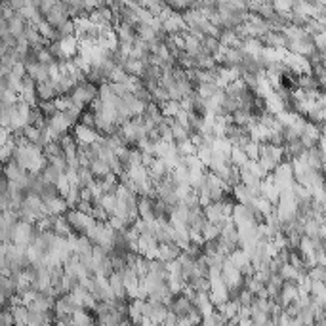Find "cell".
I'll return each instance as SVG.
<instances>
[{
    "label": "cell",
    "mask_w": 326,
    "mask_h": 326,
    "mask_svg": "<svg viewBox=\"0 0 326 326\" xmlns=\"http://www.w3.org/2000/svg\"><path fill=\"white\" fill-rule=\"evenodd\" d=\"M307 279L311 281V283H324L326 279V269L322 265H313V267L307 269Z\"/></svg>",
    "instance_id": "ba28073f"
},
{
    "label": "cell",
    "mask_w": 326,
    "mask_h": 326,
    "mask_svg": "<svg viewBox=\"0 0 326 326\" xmlns=\"http://www.w3.org/2000/svg\"><path fill=\"white\" fill-rule=\"evenodd\" d=\"M77 175H79V187H88V185H90V183L95 180L94 175H92V172H90V168L79 166V170H77Z\"/></svg>",
    "instance_id": "5bb4252c"
},
{
    "label": "cell",
    "mask_w": 326,
    "mask_h": 326,
    "mask_svg": "<svg viewBox=\"0 0 326 326\" xmlns=\"http://www.w3.org/2000/svg\"><path fill=\"white\" fill-rule=\"evenodd\" d=\"M149 120H153L155 124H159L160 120H162V111H160V107L157 105V103H149L147 107H145V113H143Z\"/></svg>",
    "instance_id": "30bf717a"
},
{
    "label": "cell",
    "mask_w": 326,
    "mask_h": 326,
    "mask_svg": "<svg viewBox=\"0 0 326 326\" xmlns=\"http://www.w3.org/2000/svg\"><path fill=\"white\" fill-rule=\"evenodd\" d=\"M160 111H162V116H170V118H175V115L180 113V103L178 102H166L160 105Z\"/></svg>",
    "instance_id": "9a60e30c"
},
{
    "label": "cell",
    "mask_w": 326,
    "mask_h": 326,
    "mask_svg": "<svg viewBox=\"0 0 326 326\" xmlns=\"http://www.w3.org/2000/svg\"><path fill=\"white\" fill-rule=\"evenodd\" d=\"M227 260L231 261L233 265H235V267L239 269H242L244 267V265H246V263H250V260H248V256L244 252H242V250H240V248H237V250H235V252H231L229 254V256H227Z\"/></svg>",
    "instance_id": "8992f818"
},
{
    "label": "cell",
    "mask_w": 326,
    "mask_h": 326,
    "mask_svg": "<svg viewBox=\"0 0 326 326\" xmlns=\"http://www.w3.org/2000/svg\"><path fill=\"white\" fill-rule=\"evenodd\" d=\"M151 304V311H149V317L147 319L151 320L153 324H162L164 322V319L168 317V313H170V309H168L166 304H159V302H149Z\"/></svg>",
    "instance_id": "3957f363"
},
{
    "label": "cell",
    "mask_w": 326,
    "mask_h": 326,
    "mask_svg": "<svg viewBox=\"0 0 326 326\" xmlns=\"http://www.w3.org/2000/svg\"><path fill=\"white\" fill-rule=\"evenodd\" d=\"M90 172H92V175H94L95 180H103L107 174H111V170H109V166L103 162L102 159L94 160L92 164H90Z\"/></svg>",
    "instance_id": "5b68a950"
},
{
    "label": "cell",
    "mask_w": 326,
    "mask_h": 326,
    "mask_svg": "<svg viewBox=\"0 0 326 326\" xmlns=\"http://www.w3.org/2000/svg\"><path fill=\"white\" fill-rule=\"evenodd\" d=\"M242 151H244V155L248 157V160H254V162H256V160L260 159V143H258V141H250Z\"/></svg>",
    "instance_id": "2e32d148"
},
{
    "label": "cell",
    "mask_w": 326,
    "mask_h": 326,
    "mask_svg": "<svg viewBox=\"0 0 326 326\" xmlns=\"http://www.w3.org/2000/svg\"><path fill=\"white\" fill-rule=\"evenodd\" d=\"M183 252L175 242H170V244H164V246H159V256L157 260L164 261V263H170V261L178 260V256Z\"/></svg>",
    "instance_id": "277c9868"
},
{
    "label": "cell",
    "mask_w": 326,
    "mask_h": 326,
    "mask_svg": "<svg viewBox=\"0 0 326 326\" xmlns=\"http://www.w3.org/2000/svg\"><path fill=\"white\" fill-rule=\"evenodd\" d=\"M65 219H67V223H69V227L74 229L79 235H84V233L94 225V219H92V217L86 216V214H80L79 210H69Z\"/></svg>",
    "instance_id": "6da1fadb"
},
{
    "label": "cell",
    "mask_w": 326,
    "mask_h": 326,
    "mask_svg": "<svg viewBox=\"0 0 326 326\" xmlns=\"http://www.w3.org/2000/svg\"><path fill=\"white\" fill-rule=\"evenodd\" d=\"M99 206H102L107 214H113V210H115V206H116V195L103 193V195L99 196Z\"/></svg>",
    "instance_id": "7c38bea8"
},
{
    "label": "cell",
    "mask_w": 326,
    "mask_h": 326,
    "mask_svg": "<svg viewBox=\"0 0 326 326\" xmlns=\"http://www.w3.org/2000/svg\"><path fill=\"white\" fill-rule=\"evenodd\" d=\"M229 159H231L233 166H237V168H242L248 162V157L244 155V151H242V149H239V147H233Z\"/></svg>",
    "instance_id": "9c48e42d"
},
{
    "label": "cell",
    "mask_w": 326,
    "mask_h": 326,
    "mask_svg": "<svg viewBox=\"0 0 326 326\" xmlns=\"http://www.w3.org/2000/svg\"><path fill=\"white\" fill-rule=\"evenodd\" d=\"M65 203H67V208H71V210H74V208H77V204L80 203L79 187H71V191H69V193H67V196H65Z\"/></svg>",
    "instance_id": "e0dca14e"
},
{
    "label": "cell",
    "mask_w": 326,
    "mask_h": 326,
    "mask_svg": "<svg viewBox=\"0 0 326 326\" xmlns=\"http://www.w3.org/2000/svg\"><path fill=\"white\" fill-rule=\"evenodd\" d=\"M254 116L248 113V111H242V109H237L235 113L231 115V124H235V126H240V128H244L250 120H252Z\"/></svg>",
    "instance_id": "52a82bcc"
},
{
    "label": "cell",
    "mask_w": 326,
    "mask_h": 326,
    "mask_svg": "<svg viewBox=\"0 0 326 326\" xmlns=\"http://www.w3.org/2000/svg\"><path fill=\"white\" fill-rule=\"evenodd\" d=\"M72 138H74V141H77V143L92 145V143H95L97 139L102 138V136H99V134H97L95 130H90V128L82 126V124H77V126H74V134H72Z\"/></svg>",
    "instance_id": "7a4b0ae2"
},
{
    "label": "cell",
    "mask_w": 326,
    "mask_h": 326,
    "mask_svg": "<svg viewBox=\"0 0 326 326\" xmlns=\"http://www.w3.org/2000/svg\"><path fill=\"white\" fill-rule=\"evenodd\" d=\"M219 233H221V229H219L216 223H210V221H208L203 229V240L204 242H208V240L219 239Z\"/></svg>",
    "instance_id": "8fae6325"
},
{
    "label": "cell",
    "mask_w": 326,
    "mask_h": 326,
    "mask_svg": "<svg viewBox=\"0 0 326 326\" xmlns=\"http://www.w3.org/2000/svg\"><path fill=\"white\" fill-rule=\"evenodd\" d=\"M219 88L216 86V84H198L196 86V95L200 97V99H208V97H212V95L216 94Z\"/></svg>",
    "instance_id": "4fadbf2b"
}]
</instances>
